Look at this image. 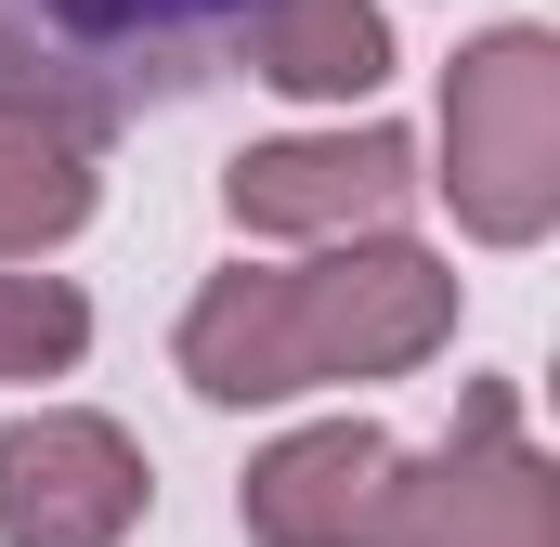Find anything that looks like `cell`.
Wrapping results in <instances>:
<instances>
[{"label":"cell","instance_id":"6da1fadb","mask_svg":"<svg viewBox=\"0 0 560 547\" xmlns=\"http://www.w3.org/2000/svg\"><path fill=\"white\" fill-rule=\"evenodd\" d=\"M275 0H0V118L52 131H131L156 105L209 92Z\"/></svg>","mask_w":560,"mask_h":547},{"label":"cell","instance_id":"7a4b0ae2","mask_svg":"<svg viewBox=\"0 0 560 547\" xmlns=\"http://www.w3.org/2000/svg\"><path fill=\"white\" fill-rule=\"evenodd\" d=\"M443 339V274L418 248H365V261H326V287H222V300H196V326H183V365H196V392L209 405H275V392H313V379H339V365H405Z\"/></svg>","mask_w":560,"mask_h":547},{"label":"cell","instance_id":"3957f363","mask_svg":"<svg viewBox=\"0 0 560 547\" xmlns=\"http://www.w3.org/2000/svg\"><path fill=\"white\" fill-rule=\"evenodd\" d=\"M443 131H456V170H443V183L469 196V222H482V235H535V222H548V39H535V26L482 39V53L456 66Z\"/></svg>","mask_w":560,"mask_h":547},{"label":"cell","instance_id":"277c9868","mask_svg":"<svg viewBox=\"0 0 560 547\" xmlns=\"http://www.w3.org/2000/svg\"><path fill=\"white\" fill-rule=\"evenodd\" d=\"M143 522V456L105 417H13L0 430V547H118Z\"/></svg>","mask_w":560,"mask_h":547},{"label":"cell","instance_id":"5b68a950","mask_svg":"<svg viewBox=\"0 0 560 547\" xmlns=\"http://www.w3.org/2000/svg\"><path fill=\"white\" fill-rule=\"evenodd\" d=\"M418 183L405 131H352V143H275V156H235V222H365Z\"/></svg>","mask_w":560,"mask_h":547},{"label":"cell","instance_id":"8992f818","mask_svg":"<svg viewBox=\"0 0 560 547\" xmlns=\"http://www.w3.org/2000/svg\"><path fill=\"white\" fill-rule=\"evenodd\" d=\"M378 482H392V443H378V430H326V443H287L275 469L248 482V522L275 547H339Z\"/></svg>","mask_w":560,"mask_h":547},{"label":"cell","instance_id":"52a82bcc","mask_svg":"<svg viewBox=\"0 0 560 547\" xmlns=\"http://www.w3.org/2000/svg\"><path fill=\"white\" fill-rule=\"evenodd\" d=\"M248 53H261L275 92H378V66H392V39H378L365 0H275V26Z\"/></svg>","mask_w":560,"mask_h":547},{"label":"cell","instance_id":"ba28073f","mask_svg":"<svg viewBox=\"0 0 560 547\" xmlns=\"http://www.w3.org/2000/svg\"><path fill=\"white\" fill-rule=\"evenodd\" d=\"M79 209H92V170H79L52 131L0 118V248H39V235H66Z\"/></svg>","mask_w":560,"mask_h":547},{"label":"cell","instance_id":"9c48e42d","mask_svg":"<svg viewBox=\"0 0 560 547\" xmlns=\"http://www.w3.org/2000/svg\"><path fill=\"white\" fill-rule=\"evenodd\" d=\"M79 339H92V313H79L66 287H39V274H0V379L79 365Z\"/></svg>","mask_w":560,"mask_h":547}]
</instances>
